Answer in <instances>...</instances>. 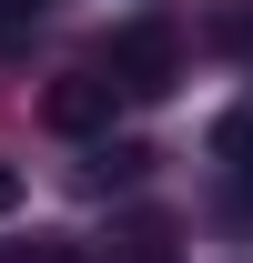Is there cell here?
Instances as JSON below:
<instances>
[{
  "mask_svg": "<svg viewBox=\"0 0 253 263\" xmlns=\"http://www.w3.org/2000/svg\"><path fill=\"white\" fill-rule=\"evenodd\" d=\"M112 91H132V101L172 91V31H162V21H142V31L112 41Z\"/></svg>",
  "mask_w": 253,
  "mask_h": 263,
  "instance_id": "obj_1",
  "label": "cell"
},
{
  "mask_svg": "<svg viewBox=\"0 0 253 263\" xmlns=\"http://www.w3.org/2000/svg\"><path fill=\"white\" fill-rule=\"evenodd\" d=\"M41 111H51V132H101V122H112V81H92V71H61Z\"/></svg>",
  "mask_w": 253,
  "mask_h": 263,
  "instance_id": "obj_2",
  "label": "cell"
},
{
  "mask_svg": "<svg viewBox=\"0 0 253 263\" xmlns=\"http://www.w3.org/2000/svg\"><path fill=\"white\" fill-rule=\"evenodd\" d=\"M142 172H152L142 142H101V152H92V182H101V193H112V182H142Z\"/></svg>",
  "mask_w": 253,
  "mask_h": 263,
  "instance_id": "obj_3",
  "label": "cell"
},
{
  "mask_svg": "<svg viewBox=\"0 0 253 263\" xmlns=\"http://www.w3.org/2000/svg\"><path fill=\"white\" fill-rule=\"evenodd\" d=\"M41 10H51V0H0V41H10V31H31Z\"/></svg>",
  "mask_w": 253,
  "mask_h": 263,
  "instance_id": "obj_4",
  "label": "cell"
},
{
  "mask_svg": "<svg viewBox=\"0 0 253 263\" xmlns=\"http://www.w3.org/2000/svg\"><path fill=\"white\" fill-rule=\"evenodd\" d=\"M21 263H81V253H71L61 233H41V243H31V253H21Z\"/></svg>",
  "mask_w": 253,
  "mask_h": 263,
  "instance_id": "obj_5",
  "label": "cell"
},
{
  "mask_svg": "<svg viewBox=\"0 0 253 263\" xmlns=\"http://www.w3.org/2000/svg\"><path fill=\"white\" fill-rule=\"evenodd\" d=\"M10 202H21V172H10V162H0V213H10Z\"/></svg>",
  "mask_w": 253,
  "mask_h": 263,
  "instance_id": "obj_6",
  "label": "cell"
},
{
  "mask_svg": "<svg viewBox=\"0 0 253 263\" xmlns=\"http://www.w3.org/2000/svg\"><path fill=\"white\" fill-rule=\"evenodd\" d=\"M132 263H172V253H162V243H142V253H132Z\"/></svg>",
  "mask_w": 253,
  "mask_h": 263,
  "instance_id": "obj_7",
  "label": "cell"
}]
</instances>
